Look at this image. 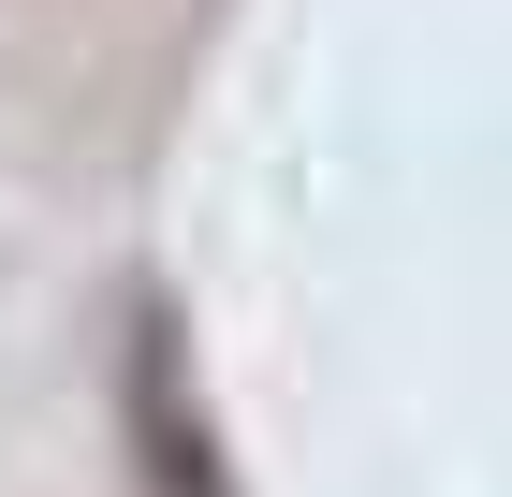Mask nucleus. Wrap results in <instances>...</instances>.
<instances>
[{
    "label": "nucleus",
    "mask_w": 512,
    "mask_h": 497,
    "mask_svg": "<svg viewBox=\"0 0 512 497\" xmlns=\"http://www.w3.org/2000/svg\"><path fill=\"white\" fill-rule=\"evenodd\" d=\"M118 424H132V497H235L220 424H205V381H191V337H176V307H161V293H132Z\"/></svg>",
    "instance_id": "obj_1"
}]
</instances>
